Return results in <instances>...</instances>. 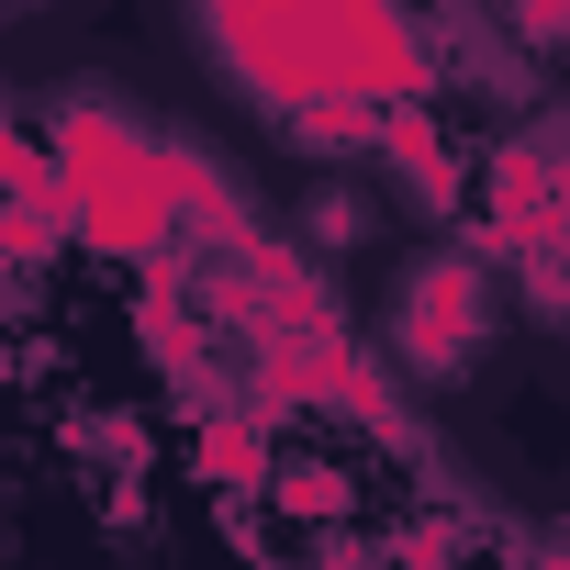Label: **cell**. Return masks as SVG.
Wrapping results in <instances>:
<instances>
[{
	"instance_id": "1",
	"label": "cell",
	"mask_w": 570,
	"mask_h": 570,
	"mask_svg": "<svg viewBox=\"0 0 570 570\" xmlns=\"http://www.w3.org/2000/svg\"><path fill=\"white\" fill-rule=\"evenodd\" d=\"M46 157H57V179H68V235H90L101 257H135V268H157V257L179 246L157 135H135L101 90H68V101H57Z\"/></svg>"
},
{
	"instance_id": "8",
	"label": "cell",
	"mask_w": 570,
	"mask_h": 570,
	"mask_svg": "<svg viewBox=\"0 0 570 570\" xmlns=\"http://www.w3.org/2000/svg\"><path fill=\"white\" fill-rule=\"evenodd\" d=\"M68 448H79V459H101V470H124V481L146 470V425H135V414H112V403L68 414Z\"/></svg>"
},
{
	"instance_id": "7",
	"label": "cell",
	"mask_w": 570,
	"mask_h": 570,
	"mask_svg": "<svg viewBox=\"0 0 570 570\" xmlns=\"http://www.w3.org/2000/svg\"><path fill=\"white\" fill-rule=\"evenodd\" d=\"M370 235H381V202L347 190V179H325V190L303 202V235H292V246H314V257H358Z\"/></svg>"
},
{
	"instance_id": "5",
	"label": "cell",
	"mask_w": 570,
	"mask_h": 570,
	"mask_svg": "<svg viewBox=\"0 0 570 570\" xmlns=\"http://www.w3.org/2000/svg\"><path fill=\"white\" fill-rule=\"evenodd\" d=\"M370 124H381V101L314 90V101H292V112H279V146H292V157H325V168H347V157H370Z\"/></svg>"
},
{
	"instance_id": "3",
	"label": "cell",
	"mask_w": 570,
	"mask_h": 570,
	"mask_svg": "<svg viewBox=\"0 0 570 570\" xmlns=\"http://www.w3.org/2000/svg\"><path fill=\"white\" fill-rule=\"evenodd\" d=\"M481 179H492V213H481V235H459L470 257H537V246H559V213H570V190H559V135L548 124H514L492 157H481Z\"/></svg>"
},
{
	"instance_id": "4",
	"label": "cell",
	"mask_w": 570,
	"mask_h": 570,
	"mask_svg": "<svg viewBox=\"0 0 570 570\" xmlns=\"http://www.w3.org/2000/svg\"><path fill=\"white\" fill-rule=\"evenodd\" d=\"M370 157H381V168H392V179H403L436 224H448V213H459V190H470V168H459V146H448V124H436L425 101H381Z\"/></svg>"
},
{
	"instance_id": "2",
	"label": "cell",
	"mask_w": 570,
	"mask_h": 570,
	"mask_svg": "<svg viewBox=\"0 0 570 570\" xmlns=\"http://www.w3.org/2000/svg\"><path fill=\"white\" fill-rule=\"evenodd\" d=\"M492 347V257L470 246H425L403 279H392V370L414 392H448L470 381Z\"/></svg>"
},
{
	"instance_id": "9",
	"label": "cell",
	"mask_w": 570,
	"mask_h": 570,
	"mask_svg": "<svg viewBox=\"0 0 570 570\" xmlns=\"http://www.w3.org/2000/svg\"><path fill=\"white\" fill-rule=\"evenodd\" d=\"M559 23H570V0H514V46H525V57H548Z\"/></svg>"
},
{
	"instance_id": "6",
	"label": "cell",
	"mask_w": 570,
	"mask_h": 570,
	"mask_svg": "<svg viewBox=\"0 0 570 570\" xmlns=\"http://www.w3.org/2000/svg\"><path fill=\"white\" fill-rule=\"evenodd\" d=\"M279 514H303V525H336V514H358V481L336 470V459H268V481H257Z\"/></svg>"
}]
</instances>
